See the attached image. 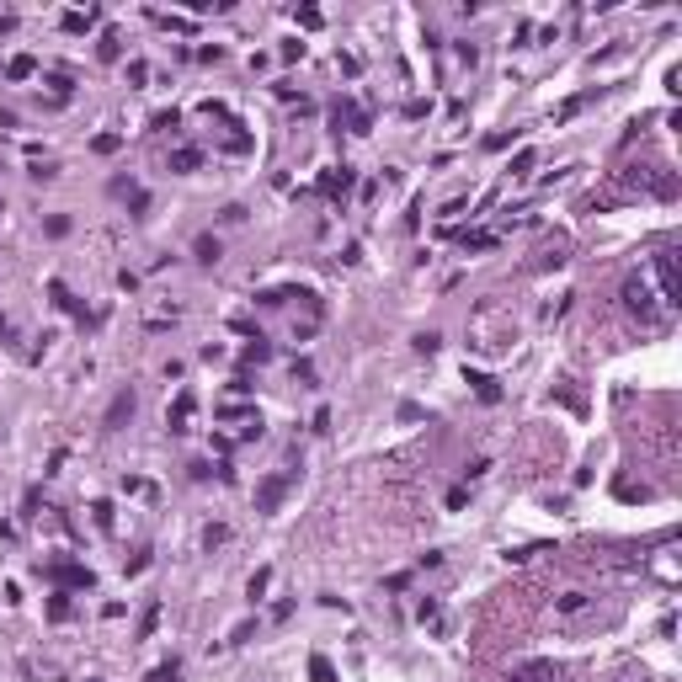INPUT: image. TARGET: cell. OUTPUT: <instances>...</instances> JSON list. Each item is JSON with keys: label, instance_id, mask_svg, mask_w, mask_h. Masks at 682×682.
Here are the masks:
<instances>
[{"label": "cell", "instance_id": "20", "mask_svg": "<svg viewBox=\"0 0 682 682\" xmlns=\"http://www.w3.org/2000/svg\"><path fill=\"white\" fill-rule=\"evenodd\" d=\"M490 245H496V234H485V229H480V234H464V251H490Z\"/></svg>", "mask_w": 682, "mask_h": 682}, {"label": "cell", "instance_id": "24", "mask_svg": "<svg viewBox=\"0 0 682 682\" xmlns=\"http://www.w3.org/2000/svg\"><path fill=\"white\" fill-rule=\"evenodd\" d=\"M267 581H272V570H256V576H251V597H262V591H267Z\"/></svg>", "mask_w": 682, "mask_h": 682}, {"label": "cell", "instance_id": "13", "mask_svg": "<svg viewBox=\"0 0 682 682\" xmlns=\"http://www.w3.org/2000/svg\"><path fill=\"white\" fill-rule=\"evenodd\" d=\"M160 613H165L160 602H150V608H144V624H139V640H150V634L160 629Z\"/></svg>", "mask_w": 682, "mask_h": 682}, {"label": "cell", "instance_id": "8", "mask_svg": "<svg viewBox=\"0 0 682 682\" xmlns=\"http://www.w3.org/2000/svg\"><path fill=\"white\" fill-rule=\"evenodd\" d=\"M341 123H346V133H368V113L352 107V102H336V128Z\"/></svg>", "mask_w": 682, "mask_h": 682}, {"label": "cell", "instance_id": "3", "mask_svg": "<svg viewBox=\"0 0 682 682\" xmlns=\"http://www.w3.org/2000/svg\"><path fill=\"white\" fill-rule=\"evenodd\" d=\"M656 277H661V309L677 304V251H656Z\"/></svg>", "mask_w": 682, "mask_h": 682}, {"label": "cell", "instance_id": "21", "mask_svg": "<svg viewBox=\"0 0 682 682\" xmlns=\"http://www.w3.org/2000/svg\"><path fill=\"white\" fill-rule=\"evenodd\" d=\"M96 53H102V59H118V53H123V38H118V32H107V38H102V48H96Z\"/></svg>", "mask_w": 682, "mask_h": 682}, {"label": "cell", "instance_id": "7", "mask_svg": "<svg viewBox=\"0 0 682 682\" xmlns=\"http://www.w3.org/2000/svg\"><path fill=\"white\" fill-rule=\"evenodd\" d=\"M48 581H59V587H91V570L86 565H48Z\"/></svg>", "mask_w": 682, "mask_h": 682}, {"label": "cell", "instance_id": "15", "mask_svg": "<svg viewBox=\"0 0 682 682\" xmlns=\"http://www.w3.org/2000/svg\"><path fill=\"white\" fill-rule=\"evenodd\" d=\"M309 677H315V682H336V672H331L326 656H309Z\"/></svg>", "mask_w": 682, "mask_h": 682}, {"label": "cell", "instance_id": "26", "mask_svg": "<svg viewBox=\"0 0 682 682\" xmlns=\"http://www.w3.org/2000/svg\"><path fill=\"white\" fill-rule=\"evenodd\" d=\"M416 346H421V352H438L443 336H438V331H427V336H416Z\"/></svg>", "mask_w": 682, "mask_h": 682}, {"label": "cell", "instance_id": "12", "mask_svg": "<svg viewBox=\"0 0 682 682\" xmlns=\"http://www.w3.org/2000/svg\"><path fill=\"white\" fill-rule=\"evenodd\" d=\"M197 160H203V155L187 144V150H176V155H171V171H197Z\"/></svg>", "mask_w": 682, "mask_h": 682}, {"label": "cell", "instance_id": "27", "mask_svg": "<svg viewBox=\"0 0 682 682\" xmlns=\"http://www.w3.org/2000/svg\"><path fill=\"white\" fill-rule=\"evenodd\" d=\"M176 672H182V666H176V661H165V666H160V672H155L150 682H176Z\"/></svg>", "mask_w": 682, "mask_h": 682}, {"label": "cell", "instance_id": "22", "mask_svg": "<svg viewBox=\"0 0 682 682\" xmlns=\"http://www.w3.org/2000/svg\"><path fill=\"white\" fill-rule=\"evenodd\" d=\"M224 539H229V528H224V522H214V528L203 533V544H208V549H219V544H224Z\"/></svg>", "mask_w": 682, "mask_h": 682}, {"label": "cell", "instance_id": "11", "mask_svg": "<svg viewBox=\"0 0 682 682\" xmlns=\"http://www.w3.org/2000/svg\"><path fill=\"white\" fill-rule=\"evenodd\" d=\"M96 21V11H64V32H86Z\"/></svg>", "mask_w": 682, "mask_h": 682}, {"label": "cell", "instance_id": "14", "mask_svg": "<svg viewBox=\"0 0 682 682\" xmlns=\"http://www.w3.org/2000/svg\"><path fill=\"white\" fill-rule=\"evenodd\" d=\"M581 608H587V591H570V597L554 602V613H560V619H570V613H581Z\"/></svg>", "mask_w": 682, "mask_h": 682}, {"label": "cell", "instance_id": "16", "mask_svg": "<svg viewBox=\"0 0 682 682\" xmlns=\"http://www.w3.org/2000/svg\"><path fill=\"white\" fill-rule=\"evenodd\" d=\"M197 262H219V240L214 234H197Z\"/></svg>", "mask_w": 682, "mask_h": 682}, {"label": "cell", "instance_id": "1", "mask_svg": "<svg viewBox=\"0 0 682 682\" xmlns=\"http://www.w3.org/2000/svg\"><path fill=\"white\" fill-rule=\"evenodd\" d=\"M294 480H299V469H277V475H267L262 485H256V512H277L283 496L294 490Z\"/></svg>", "mask_w": 682, "mask_h": 682}, {"label": "cell", "instance_id": "25", "mask_svg": "<svg viewBox=\"0 0 682 682\" xmlns=\"http://www.w3.org/2000/svg\"><path fill=\"white\" fill-rule=\"evenodd\" d=\"M118 144H123V139H118V133H102V139H96V155H113V150H118Z\"/></svg>", "mask_w": 682, "mask_h": 682}, {"label": "cell", "instance_id": "6", "mask_svg": "<svg viewBox=\"0 0 682 682\" xmlns=\"http://www.w3.org/2000/svg\"><path fill=\"white\" fill-rule=\"evenodd\" d=\"M320 192H326V197H346V192H352V165L326 171V176H320Z\"/></svg>", "mask_w": 682, "mask_h": 682}, {"label": "cell", "instance_id": "19", "mask_svg": "<svg viewBox=\"0 0 682 682\" xmlns=\"http://www.w3.org/2000/svg\"><path fill=\"white\" fill-rule=\"evenodd\" d=\"M70 613H75V608H70V597H64V591H59V597L48 602V619H53V624H64V619H70Z\"/></svg>", "mask_w": 682, "mask_h": 682}, {"label": "cell", "instance_id": "18", "mask_svg": "<svg viewBox=\"0 0 682 682\" xmlns=\"http://www.w3.org/2000/svg\"><path fill=\"white\" fill-rule=\"evenodd\" d=\"M272 357V346H267L262 336H251V346H245V363H267Z\"/></svg>", "mask_w": 682, "mask_h": 682}, {"label": "cell", "instance_id": "2", "mask_svg": "<svg viewBox=\"0 0 682 682\" xmlns=\"http://www.w3.org/2000/svg\"><path fill=\"white\" fill-rule=\"evenodd\" d=\"M624 304H629L640 320H661V304L651 299V288H645V277H640V272H634L629 283H624Z\"/></svg>", "mask_w": 682, "mask_h": 682}, {"label": "cell", "instance_id": "10", "mask_svg": "<svg viewBox=\"0 0 682 682\" xmlns=\"http://www.w3.org/2000/svg\"><path fill=\"white\" fill-rule=\"evenodd\" d=\"M469 384H475V395H480V400H490V405H496V400H501L496 378H485V373H469Z\"/></svg>", "mask_w": 682, "mask_h": 682}, {"label": "cell", "instance_id": "4", "mask_svg": "<svg viewBox=\"0 0 682 682\" xmlns=\"http://www.w3.org/2000/svg\"><path fill=\"white\" fill-rule=\"evenodd\" d=\"M192 410H197V395H192V389H182V395H176V405L165 410V427H171V432H187V427H192Z\"/></svg>", "mask_w": 682, "mask_h": 682}, {"label": "cell", "instance_id": "9", "mask_svg": "<svg viewBox=\"0 0 682 682\" xmlns=\"http://www.w3.org/2000/svg\"><path fill=\"white\" fill-rule=\"evenodd\" d=\"M133 416V395H128V389H123V395L113 400V405H107V427H123V421H128Z\"/></svg>", "mask_w": 682, "mask_h": 682}, {"label": "cell", "instance_id": "23", "mask_svg": "<svg viewBox=\"0 0 682 682\" xmlns=\"http://www.w3.org/2000/svg\"><path fill=\"white\" fill-rule=\"evenodd\" d=\"M128 81H133V86H144V81H150V64L133 59V64H128Z\"/></svg>", "mask_w": 682, "mask_h": 682}, {"label": "cell", "instance_id": "17", "mask_svg": "<svg viewBox=\"0 0 682 682\" xmlns=\"http://www.w3.org/2000/svg\"><path fill=\"white\" fill-rule=\"evenodd\" d=\"M32 70H38V64H32L27 53H21V59H11V64H6V75H11V81H27Z\"/></svg>", "mask_w": 682, "mask_h": 682}, {"label": "cell", "instance_id": "5", "mask_svg": "<svg viewBox=\"0 0 682 682\" xmlns=\"http://www.w3.org/2000/svg\"><path fill=\"white\" fill-rule=\"evenodd\" d=\"M507 682H565V672L554 661H528V666H517Z\"/></svg>", "mask_w": 682, "mask_h": 682}]
</instances>
